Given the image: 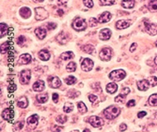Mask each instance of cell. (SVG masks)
<instances>
[{"instance_id":"33","label":"cell","mask_w":157,"mask_h":132,"mask_svg":"<svg viewBox=\"0 0 157 132\" xmlns=\"http://www.w3.org/2000/svg\"><path fill=\"white\" fill-rule=\"evenodd\" d=\"M75 70H76V64L74 62H71L69 63L67 66H66V70L68 72H74Z\"/></svg>"},{"instance_id":"5","label":"cell","mask_w":157,"mask_h":132,"mask_svg":"<svg viewBox=\"0 0 157 132\" xmlns=\"http://www.w3.org/2000/svg\"><path fill=\"white\" fill-rule=\"evenodd\" d=\"M72 27L77 31H83L86 28V23L83 19L77 18L72 23Z\"/></svg>"},{"instance_id":"2","label":"cell","mask_w":157,"mask_h":132,"mask_svg":"<svg viewBox=\"0 0 157 132\" xmlns=\"http://www.w3.org/2000/svg\"><path fill=\"white\" fill-rule=\"evenodd\" d=\"M126 77V72L123 70H116L110 73L109 78L113 81H120Z\"/></svg>"},{"instance_id":"34","label":"cell","mask_w":157,"mask_h":132,"mask_svg":"<svg viewBox=\"0 0 157 132\" xmlns=\"http://www.w3.org/2000/svg\"><path fill=\"white\" fill-rule=\"evenodd\" d=\"M63 110L65 113H71L73 110V104L70 103V102H66L64 106Z\"/></svg>"},{"instance_id":"12","label":"cell","mask_w":157,"mask_h":132,"mask_svg":"<svg viewBox=\"0 0 157 132\" xmlns=\"http://www.w3.org/2000/svg\"><path fill=\"white\" fill-rule=\"evenodd\" d=\"M145 28L146 31L150 35H157V24H145Z\"/></svg>"},{"instance_id":"45","label":"cell","mask_w":157,"mask_h":132,"mask_svg":"<svg viewBox=\"0 0 157 132\" xmlns=\"http://www.w3.org/2000/svg\"><path fill=\"white\" fill-rule=\"evenodd\" d=\"M25 37H24V36H20V37H18V38H17V43L18 45H22L25 43Z\"/></svg>"},{"instance_id":"48","label":"cell","mask_w":157,"mask_h":132,"mask_svg":"<svg viewBox=\"0 0 157 132\" xmlns=\"http://www.w3.org/2000/svg\"><path fill=\"white\" fill-rule=\"evenodd\" d=\"M57 28V24H54V23H49L47 24V29L48 30H53V29H55Z\"/></svg>"},{"instance_id":"44","label":"cell","mask_w":157,"mask_h":132,"mask_svg":"<svg viewBox=\"0 0 157 132\" xmlns=\"http://www.w3.org/2000/svg\"><path fill=\"white\" fill-rule=\"evenodd\" d=\"M83 3L88 8H92L94 7V2L92 0H83Z\"/></svg>"},{"instance_id":"57","label":"cell","mask_w":157,"mask_h":132,"mask_svg":"<svg viewBox=\"0 0 157 132\" xmlns=\"http://www.w3.org/2000/svg\"><path fill=\"white\" fill-rule=\"evenodd\" d=\"M155 63H156V64L157 65V56L155 58Z\"/></svg>"},{"instance_id":"36","label":"cell","mask_w":157,"mask_h":132,"mask_svg":"<svg viewBox=\"0 0 157 132\" xmlns=\"http://www.w3.org/2000/svg\"><path fill=\"white\" fill-rule=\"evenodd\" d=\"M9 49V42H4L1 45V53L4 54L6 53V52H8Z\"/></svg>"},{"instance_id":"41","label":"cell","mask_w":157,"mask_h":132,"mask_svg":"<svg viewBox=\"0 0 157 132\" xmlns=\"http://www.w3.org/2000/svg\"><path fill=\"white\" fill-rule=\"evenodd\" d=\"M100 3L103 6H111L115 3V0H100Z\"/></svg>"},{"instance_id":"50","label":"cell","mask_w":157,"mask_h":132,"mask_svg":"<svg viewBox=\"0 0 157 132\" xmlns=\"http://www.w3.org/2000/svg\"><path fill=\"white\" fill-rule=\"evenodd\" d=\"M127 128V126L126 125L125 123H122L121 125L119 126V131H124Z\"/></svg>"},{"instance_id":"15","label":"cell","mask_w":157,"mask_h":132,"mask_svg":"<svg viewBox=\"0 0 157 132\" xmlns=\"http://www.w3.org/2000/svg\"><path fill=\"white\" fill-rule=\"evenodd\" d=\"M112 18V14L109 12H104L100 14L98 17V22L99 23H107Z\"/></svg>"},{"instance_id":"25","label":"cell","mask_w":157,"mask_h":132,"mask_svg":"<svg viewBox=\"0 0 157 132\" xmlns=\"http://www.w3.org/2000/svg\"><path fill=\"white\" fill-rule=\"evenodd\" d=\"M134 0H122V6L125 9H132L134 7Z\"/></svg>"},{"instance_id":"20","label":"cell","mask_w":157,"mask_h":132,"mask_svg":"<svg viewBox=\"0 0 157 132\" xmlns=\"http://www.w3.org/2000/svg\"><path fill=\"white\" fill-rule=\"evenodd\" d=\"M106 90L110 94H114L118 90V85H116V83H113V82L112 83H109V84L107 85Z\"/></svg>"},{"instance_id":"21","label":"cell","mask_w":157,"mask_h":132,"mask_svg":"<svg viewBox=\"0 0 157 132\" xmlns=\"http://www.w3.org/2000/svg\"><path fill=\"white\" fill-rule=\"evenodd\" d=\"M39 57L40 60H43V61H47V60L50 59V53L47 50H46V49H43V50H41L40 52L39 53Z\"/></svg>"},{"instance_id":"51","label":"cell","mask_w":157,"mask_h":132,"mask_svg":"<svg viewBox=\"0 0 157 132\" xmlns=\"http://www.w3.org/2000/svg\"><path fill=\"white\" fill-rule=\"evenodd\" d=\"M58 98H59V95L57 94V93L53 94V97H52V99H53V101L55 102V103L57 102V101H58Z\"/></svg>"},{"instance_id":"16","label":"cell","mask_w":157,"mask_h":132,"mask_svg":"<svg viewBox=\"0 0 157 132\" xmlns=\"http://www.w3.org/2000/svg\"><path fill=\"white\" fill-rule=\"evenodd\" d=\"M137 86L140 91H146L149 87V82L148 80H141L137 83Z\"/></svg>"},{"instance_id":"1","label":"cell","mask_w":157,"mask_h":132,"mask_svg":"<svg viewBox=\"0 0 157 132\" xmlns=\"http://www.w3.org/2000/svg\"><path fill=\"white\" fill-rule=\"evenodd\" d=\"M120 112H121V110H120L119 107L115 106H111L108 107L104 110V115L107 119L113 120L119 116Z\"/></svg>"},{"instance_id":"31","label":"cell","mask_w":157,"mask_h":132,"mask_svg":"<svg viewBox=\"0 0 157 132\" xmlns=\"http://www.w3.org/2000/svg\"><path fill=\"white\" fill-rule=\"evenodd\" d=\"M77 106H78V110L80 113H85L87 112V108L82 102H79L77 105Z\"/></svg>"},{"instance_id":"38","label":"cell","mask_w":157,"mask_h":132,"mask_svg":"<svg viewBox=\"0 0 157 132\" xmlns=\"http://www.w3.org/2000/svg\"><path fill=\"white\" fill-rule=\"evenodd\" d=\"M127 95H126L122 94L120 92V94L119 95H117L116 98H115V101H116V102H123L124 100L126 99V97Z\"/></svg>"},{"instance_id":"3","label":"cell","mask_w":157,"mask_h":132,"mask_svg":"<svg viewBox=\"0 0 157 132\" xmlns=\"http://www.w3.org/2000/svg\"><path fill=\"white\" fill-rule=\"evenodd\" d=\"M35 19L37 20H44L48 17L47 11L43 7H37L35 9Z\"/></svg>"},{"instance_id":"14","label":"cell","mask_w":157,"mask_h":132,"mask_svg":"<svg viewBox=\"0 0 157 132\" xmlns=\"http://www.w3.org/2000/svg\"><path fill=\"white\" fill-rule=\"evenodd\" d=\"M31 61V56L29 54H23L21 56L19 57L18 63L20 64H23V65H26L28 64Z\"/></svg>"},{"instance_id":"55","label":"cell","mask_w":157,"mask_h":132,"mask_svg":"<svg viewBox=\"0 0 157 132\" xmlns=\"http://www.w3.org/2000/svg\"><path fill=\"white\" fill-rule=\"evenodd\" d=\"M63 14H64V11L62 10H57V15L60 16H63Z\"/></svg>"},{"instance_id":"40","label":"cell","mask_w":157,"mask_h":132,"mask_svg":"<svg viewBox=\"0 0 157 132\" xmlns=\"http://www.w3.org/2000/svg\"><path fill=\"white\" fill-rule=\"evenodd\" d=\"M148 81L149 82V84L151 85L152 87H154V86H156L157 85V77H149L148 78Z\"/></svg>"},{"instance_id":"22","label":"cell","mask_w":157,"mask_h":132,"mask_svg":"<svg viewBox=\"0 0 157 132\" xmlns=\"http://www.w3.org/2000/svg\"><path fill=\"white\" fill-rule=\"evenodd\" d=\"M20 14L23 18L27 19L31 16V10L28 7H22L21 9L20 10Z\"/></svg>"},{"instance_id":"11","label":"cell","mask_w":157,"mask_h":132,"mask_svg":"<svg viewBox=\"0 0 157 132\" xmlns=\"http://www.w3.org/2000/svg\"><path fill=\"white\" fill-rule=\"evenodd\" d=\"M111 36H112V32L108 28L102 29L100 32V34H99V38H100V40H103V41L108 40L111 38Z\"/></svg>"},{"instance_id":"54","label":"cell","mask_w":157,"mask_h":132,"mask_svg":"<svg viewBox=\"0 0 157 132\" xmlns=\"http://www.w3.org/2000/svg\"><path fill=\"white\" fill-rule=\"evenodd\" d=\"M136 48H137V44H136V43H133V44L131 45V46L130 47V51L131 53H133L134 51H135Z\"/></svg>"},{"instance_id":"13","label":"cell","mask_w":157,"mask_h":132,"mask_svg":"<svg viewBox=\"0 0 157 132\" xmlns=\"http://www.w3.org/2000/svg\"><path fill=\"white\" fill-rule=\"evenodd\" d=\"M69 35L64 32H61L59 35H57V41L62 45L66 44V43L68 42V41H69Z\"/></svg>"},{"instance_id":"27","label":"cell","mask_w":157,"mask_h":132,"mask_svg":"<svg viewBox=\"0 0 157 132\" xmlns=\"http://www.w3.org/2000/svg\"><path fill=\"white\" fill-rule=\"evenodd\" d=\"M36 99H37L39 103H45L47 102V101H48V95L47 94H40L36 96Z\"/></svg>"},{"instance_id":"42","label":"cell","mask_w":157,"mask_h":132,"mask_svg":"<svg viewBox=\"0 0 157 132\" xmlns=\"http://www.w3.org/2000/svg\"><path fill=\"white\" fill-rule=\"evenodd\" d=\"M80 94L78 91H75V90H71V91H69V92H68V96H69V98H75L78 96V95Z\"/></svg>"},{"instance_id":"58","label":"cell","mask_w":157,"mask_h":132,"mask_svg":"<svg viewBox=\"0 0 157 132\" xmlns=\"http://www.w3.org/2000/svg\"><path fill=\"white\" fill-rule=\"evenodd\" d=\"M90 131V130H89V129H85L84 131Z\"/></svg>"},{"instance_id":"23","label":"cell","mask_w":157,"mask_h":132,"mask_svg":"<svg viewBox=\"0 0 157 132\" xmlns=\"http://www.w3.org/2000/svg\"><path fill=\"white\" fill-rule=\"evenodd\" d=\"M35 33L37 36L38 38H40V39H43L46 36H47V32L46 30L42 28H38L35 30Z\"/></svg>"},{"instance_id":"6","label":"cell","mask_w":157,"mask_h":132,"mask_svg":"<svg viewBox=\"0 0 157 132\" xmlns=\"http://www.w3.org/2000/svg\"><path fill=\"white\" fill-rule=\"evenodd\" d=\"M112 51L109 48H104L100 52L99 56H100V60L103 61H109L112 58Z\"/></svg>"},{"instance_id":"35","label":"cell","mask_w":157,"mask_h":132,"mask_svg":"<svg viewBox=\"0 0 157 132\" xmlns=\"http://www.w3.org/2000/svg\"><path fill=\"white\" fill-rule=\"evenodd\" d=\"M76 78H75V77H73V76H69V77H68L67 78L65 79V83L67 84V85H74L75 82H76Z\"/></svg>"},{"instance_id":"30","label":"cell","mask_w":157,"mask_h":132,"mask_svg":"<svg viewBox=\"0 0 157 132\" xmlns=\"http://www.w3.org/2000/svg\"><path fill=\"white\" fill-rule=\"evenodd\" d=\"M148 103L151 106H157V94H153L151 95L148 99Z\"/></svg>"},{"instance_id":"4","label":"cell","mask_w":157,"mask_h":132,"mask_svg":"<svg viewBox=\"0 0 157 132\" xmlns=\"http://www.w3.org/2000/svg\"><path fill=\"white\" fill-rule=\"evenodd\" d=\"M31 79V71L30 70H22L20 75V82L22 85H28Z\"/></svg>"},{"instance_id":"49","label":"cell","mask_w":157,"mask_h":132,"mask_svg":"<svg viewBox=\"0 0 157 132\" xmlns=\"http://www.w3.org/2000/svg\"><path fill=\"white\" fill-rule=\"evenodd\" d=\"M135 104H136V102H135V100H134V99H132V100H130L126 103V106L127 107H133L134 106Z\"/></svg>"},{"instance_id":"10","label":"cell","mask_w":157,"mask_h":132,"mask_svg":"<svg viewBox=\"0 0 157 132\" xmlns=\"http://www.w3.org/2000/svg\"><path fill=\"white\" fill-rule=\"evenodd\" d=\"M2 116L3 117V119L6 120H10L13 118L14 116V111L12 109H9L7 108L6 110H4L2 113Z\"/></svg>"},{"instance_id":"24","label":"cell","mask_w":157,"mask_h":132,"mask_svg":"<svg viewBox=\"0 0 157 132\" xmlns=\"http://www.w3.org/2000/svg\"><path fill=\"white\" fill-rule=\"evenodd\" d=\"M28 106V99L25 97V96H23V97L19 99L18 102H17V106L20 107V108H23V109H25V108H26Z\"/></svg>"},{"instance_id":"7","label":"cell","mask_w":157,"mask_h":132,"mask_svg":"<svg viewBox=\"0 0 157 132\" xmlns=\"http://www.w3.org/2000/svg\"><path fill=\"white\" fill-rule=\"evenodd\" d=\"M88 122L90 123L91 125L93 126L94 127H100L104 125V120L100 117L97 116H90L89 120H88Z\"/></svg>"},{"instance_id":"52","label":"cell","mask_w":157,"mask_h":132,"mask_svg":"<svg viewBox=\"0 0 157 132\" xmlns=\"http://www.w3.org/2000/svg\"><path fill=\"white\" fill-rule=\"evenodd\" d=\"M146 114H147V113H146V112H144V111L139 112V113H138V118H142V117H144V116H146Z\"/></svg>"},{"instance_id":"59","label":"cell","mask_w":157,"mask_h":132,"mask_svg":"<svg viewBox=\"0 0 157 132\" xmlns=\"http://www.w3.org/2000/svg\"><path fill=\"white\" fill-rule=\"evenodd\" d=\"M155 45H156V47H157V41H156V42H155Z\"/></svg>"},{"instance_id":"47","label":"cell","mask_w":157,"mask_h":132,"mask_svg":"<svg viewBox=\"0 0 157 132\" xmlns=\"http://www.w3.org/2000/svg\"><path fill=\"white\" fill-rule=\"evenodd\" d=\"M97 96L95 95H89V100L92 103L95 102V101H97Z\"/></svg>"},{"instance_id":"9","label":"cell","mask_w":157,"mask_h":132,"mask_svg":"<svg viewBox=\"0 0 157 132\" xmlns=\"http://www.w3.org/2000/svg\"><path fill=\"white\" fill-rule=\"evenodd\" d=\"M27 123H28V126L29 128H35L36 126L38 125V123H39V116H38V115L35 114V115H31V116H29L28 120H27Z\"/></svg>"},{"instance_id":"26","label":"cell","mask_w":157,"mask_h":132,"mask_svg":"<svg viewBox=\"0 0 157 132\" xmlns=\"http://www.w3.org/2000/svg\"><path fill=\"white\" fill-rule=\"evenodd\" d=\"M72 58H74V53L72 52H65V53H63L61 55V59L63 60H71Z\"/></svg>"},{"instance_id":"37","label":"cell","mask_w":157,"mask_h":132,"mask_svg":"<svg viewBox=\"0 0 157 132\" xmlns=\"http://www.w3.org/2000/svg\"><path fill=\"white\" fill-rule=\"evenodd\" d=\"M67 119H68V117L65 115H60L56 118V121L61 124H63L67 121Z\"/></svg>"},{"instance_id":"39","label":"cell","mask_w":157,"mask_h":132,"mask_svg":"<svg viewBox=\"0 0 157 132\" xmlns=\"http://www.w3.org/2000/svg\"><path fill=\"white\" fill-rule=\"evenodd\" d=\"M24 121L22 120V121H19V122H17L13 126V130L14 131H21L22 128H23V127H24Z\"/></svg>"},{"instance_id":"43","label":"cell","mask_w":157,"mask_h":132,"mask_svg":"<svg viewBox=\"0 0 157 132\" xmlns=\"http://www.w3.org/2000/svg\"><path fill=\"white\" fill-rule=\"evenodd\" d=\"M97 23H98V20L95 19V18H90V21H89V24L90 27L94 28V27H96L97 25Z\"/></svg>"},{"instance_id":"18","label":"cell","mask_w":157,"mask_h":132,"mask_svg":"<svg viewBox=\"0 0 157 132\" xmlns=\"http://www.w3.org/2000/svg\"><path fill=\"white\" fill-rule=\"evenodd\" d=\"M50 84L51 85V87L53 88H59L60 86L61 85V81L58 77H52L50 80Z\"/></svg>"},{"instance_id":"46","label":"cell","mask_w":157,"mask_h":132,"mask_svg":"<svg viewBox=\"0 0 157 132\" xmlns=\"http://www.w3.org/2000/svg\"><path fill=\"white\" fill-rule=\"evenodd\" d=\"M16 88H17V85L14 84V83H11L9 86L8 87V91H10V92H13V91H14L16 90Z\"/></svg>"},{"instance_id":"32","label":"cell","mask_w":157,"mask_h":132,"mask_svg":"<svg viewBox=\"0 0 157 132\" xmlns=\"http://www.w3.org/2000/svg\"><path fill=\"white\" fill-rule=\"evenodd\" d=\"M0 29H1V38H3V36H5L6 35L9 28H8V26L6 25V24L1 23V24H0Z\"/></svg>"},{"instance_id":"29","label":"cell","mask_w":157,"mask_h":132,"mask_svg":"<svg viewBox=\"0 0 157 132\" xmlns=\"http://www.w3.org/2000/svg\"><path fill=\"white\" fill-rule=\"evenodd\" d=\"M82 50L85 52L86 53L91 54L94 53V47L92 45H85L82 47Z\"/></svg>"},{"instance_id":"56","label":"cell","mask_w":157,"mask_h":132,"mask_svg":"<svg viewBox=\"0 0 157 132\" xmlns=\"http://www.w3.org/2000/svg\"><path fill=\"white\" fill-rule=\"evenodd\" d=\"M35 3H42V2H43V0H33Z\"/></svg>"},{"instance_id":"17","label":"cell","mask_w":157,"mask_h":132,"mask_svg":"<svg viewBox=\"0 0 157 132\" xmlns=\"http://www.w3.org/2000/svg\"><path fill=\"white\" fill-rule=\"evenodd\" d=\"M130 23L126 20H120L116 22V28L119 30L127 28L128 27H130Z\"/></svg>"},{"instance_id":"28","label":"cell","mask_w":157,"mask_h":132,"mask_svg":"<svg viewBox=\"0 0 157 132\" xmlns=\"http://www.w3.org/2000/svg\"><path fill=\"white\" fill-rule=\"evenodd\" d=\"M148 7L152 12H157V0H151L148 3Z\"/></svg>"},{"instance_id":"19","label":"cell","mask_w":157,"mask_h":132,"mask_svg":"<svg viewBox=\"0 0 157 132\" xmlns=\"http://www.w3.org/2000/svg\"><path fill=\"white\" fill-rule=\"evenodd\" d=\"M45 88V83L43 81H37L36 82H35V84L33 85V90L35 91H43Z\"/></svg>"},{"instance_id":"8","label":"cell","mask_w":157,"mask_h":132,"mask_svg":"<svg viewBox=\"0 0 157 132\" xmlns=\"http://www.w3.org/2000/svg\"><path fill=\"white\" fill-rule=\"evenodd\" d=\"M94 67V62L93 60H91L90 59H88V58H86L83 60V61L82 62L81 64V68L82 70L84 71H90L91 70L93 69Z\"/></svg>"},{"instance_id":"53","label":"cell","mask_w":157,"mask_h":132,"mask_svg":"<svg viewBox=\"0 0 157 132\" xmlns=\"http://www.w3.org/2000/svg\"><path fill=\"white\" fill-rule=\"evenodd\" d=\"M67 2H68V0H57V3L60 6H64V5H65L67 3Z\"/></svg>"}]
</instances>
